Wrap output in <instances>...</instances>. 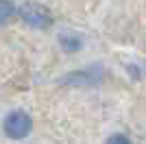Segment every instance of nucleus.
<instances>
[{
	"mask_svg": "<svg viewBox=\"0 0 146 144\" xmlns=\"http://www.w3.org/2000/svg\"><path fill=\"white\" fill-rule=\"evenodd\" d=\"M20 18L29 24L31 29H48L52 24V13L42 2H24L20 7Z\"/></svg>",
	"mask_w": 146,
	"mask_h": 144,
	"instance_id": "obj_2",
	"label": "nucleus"
},
{
	"mask_svg": "<svg viewBox=\"0 0 146 144\" xmlns=\"http://www.w3.org/2000/svg\"><path fill=\"white\" fill-rule=\"evenodd\" d=\"M105 144H131V140H129L127 135H122V133H116V135H111Z\"/></svg>",
	"mask_w": 146,
	"mask_h": 144,
	"instance_id": "obj_5",
	"label": "nucleus"
},
{
	"mask_svg": "<svg viewBox=\"0 0 146 144\" xmlns=\"http://www.w3.org/2000/svg\"><path fill=\"white\" fill-rule=\"evenodd\" d=\"M15 13H18V9H15V5L11 0H0V26L9 24L15 18Z\"/></svg>",
	"mask_w": 146,
	"mask_h": 144,
	"instance_id": "obj_4",
	"label": "nucleus"
},
{
	"mask_svg": "<svg viewBox=\"0 0 146 144\" xmlns=\"http://www.w3.org/2000/svg\"><path fill=\"white\" fill-rule=\"evenodd\" d=\"M2 129H5L7 138H11V140H24L26 135L33 131V118H31L26 111H22V109H13L11 114L5 118Z\"/></svg>",
	"mask_w": 146,
	"mask_h": 144,
	"instance_id": "obj_1",
	"label": "nucleus"
},
{
	"mask_svg": "<svg viewBox=\"0 0 146 144\" xmlns=\"http://www.w3.org/2000/svg\"><path fill=\"white\" fill-rule=\"evenodd\" d=\"M59 44H61V48H63V50L74 53V50H81L83 39H81L79 35H74V33H61V35H59Z\"/></svg>",
	"mask_w": 146,
	"mask_h": 144,
	"instance_id": "obj_3",
	"label": "nucleus"
}]
</instances>
